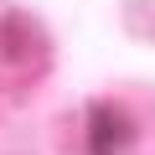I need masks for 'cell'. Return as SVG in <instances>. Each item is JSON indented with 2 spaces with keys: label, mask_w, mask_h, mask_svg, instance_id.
<instances>
[{
  "label": "cell",
  "mask_w": 155,
  "mask_h": 155,
  "mask_svg": "<svg viewBox=\"0 0 155 155\" xmlns=\"http://www.w3.org/2000/svg\"><path fill=\"white\" fill-rule=\"evenodd\" d=\"M129 140V119L119 114V104H98L88 119V150L93 155H119V145Z\"/></svg>",
  "instance_id": "6da1fadb"
}]
</instances>
